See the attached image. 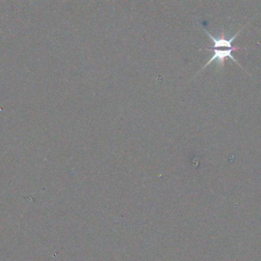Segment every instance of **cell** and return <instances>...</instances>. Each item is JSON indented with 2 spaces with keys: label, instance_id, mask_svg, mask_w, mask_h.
Listing matches in <instances>:
<instances>
[{
  "label": "cell",
  "instance_id": "obj_1",
  "mask_svg": "<svg viewBox=\"0 0 261 261\" xmlns=\"http://www.w3.org/2000/svg\"><path fill=\"white\" fill-rule=\"evenodd\" d=\"M213 51V54L212 56L209 58V60L205 63V65H203V67L198 71V73H200L203 69H205L209 64H211L213 61H216L218 63V69H222L223 68V65H224V61L228 58L230 60H232L233 62L237 63V65H239L242 69H244L242 67V65L238 62V60L233 57L232 55V52L236 51L234 49H230V48H214L212 49ZM197 73V74H198Z\"/></svg>",
  "mask_w": 261,
  "mask_h": 261
}]
</instances>
